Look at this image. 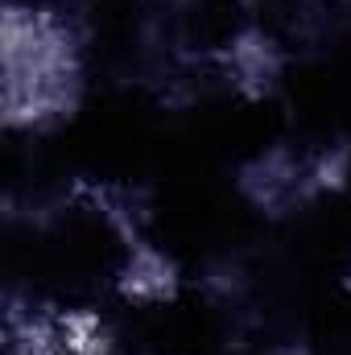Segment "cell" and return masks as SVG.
Segmentation results:
<instances>
[{
	"label": "cell",
	"instance_id": "1",
	"mask_svg": "<svg viewBox=\"0 0 351 355\" xmlns=\"http://www.w3.org/2000/svg\"><path fill=\"white\" fill-rule=\"evenodd\" d=\"M87 54L75 21L46 4L8 0L0 12V120L8 132H46L75 116Z\"/></svg>",
	"mask_w": 351,
	"mask_h": 355
},
{
	"label": "cell",
	"instance_id": "2",
	"mask_svg": "<svg viewBox=\"0 0 351 355\" xmlns=\"http://www.w3.org/2000/svg\"><path fill=\"white\" fill-rule=\"evenodd\" d=\"M170 289H174V272H170V265H166L157 252L137 248V252H132V265H128V272H124V293L137 297V302H157V297H166Z\"/></svg>",
	"mask_w": 351,
	"mask_h": 355
}]
</instances>
